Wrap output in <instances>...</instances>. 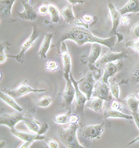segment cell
Returning a JSON list of instances; mask_svg holds the SVG:
<instances>
[{
  "mask_svg": "<svg viewBox=\"0 0 139 148\" xmlns=\"http://www.w3.org/2000/svg\"><path fill=\"white\" fill-rule=\"evenodd\" d=\"M117 36L114 35L112 36L102 38L93 35L87 29L83 27H73L64 32L61 37V41L69 40L74 41L77 45L81 46L86 43H97L112 49L115 45L117 40Z\"/></svg>",
  "mask_w": 139,
  "mask_h": 148,
  "instance_id": "obj_1",
  "label": "cell"
},
{
  "mask_svg": "<svg viewBox=\"0 0 139 148\" xmlns=\"http://www.w3.org/2000/svg\"><path fill=\"white\" fill-rule=\"evenodd\" d=\"M79 128L78 123L70 124L67 128H61L59 131V138L61 142L67 148H85L79 142L76 132Z\"/></svg>",
  "mask_w": 139,
  "mask_h": 148,
  "instance_id": "obj_2",
  "label": "cell"
},
{
  "mask_svg": "<svg viewBox=\"0 0 139 148\" xmlns=\"http://www.w3.org/2000/svg\"><path fill=\"white\" fill-rule=\"evenodd\" d=\"M39 35H40V32L39 31L37 27L34 25L33 26V30H32V34L30 35L29 37L27 38L21 45V51L20 53L17 56L7 55V57L15 58L18 62H19L20 63H22L24 59L25 53L32 46L34 42L36 41V40L38 38V37H39Z\"/></svg>",
  "mask_w": 139,
  "mask_h": 148,
  "instance_id": "obj_3",
  "label": "cell"
},
{
  "mask_svg": "<svg viewBox=\"0 0 139 148\" xmlns=\"http://www.w3.org/2000/svg\"><path fill=\"white\" fill-rule=\"evenodd\" d=\"M70 79H71L73 84L75 87V114L79 115H84V107H85L86 101L88 99L85 95L80 90L79 88V84L81 81L83 79L79 81H75L73 77L72 74L70 73Z\"/></svg>",
  "mask_w": 139,
  "mask_h": 148,
  "instance_id": "obj_4",
  "label": "cell"
},
{
  "mask_svg": "<svg viewBox=\"0 0 139 148\" xmlns=\"http://www.w3.org/2000/svg\"><path fill=\"white\" fill-rule=\"evenodd\" d=\"M109 84H107L102 80L95 82L92 97H97L106 101H111L112 99Z\"/></svg>",
  "mask_w": 139,
  "mask_h": 148,
  "instance_id": "obj_5",
  "label": "cell"
},
{
  "mask_svg": "<svg viewBox=\"0 0 139 148\" xmlns=\"http://www.w3.org/2000/svg\"><path fill=\"white\" fill-rule=\"evenodd\" d=\"M45 89H35L28 85L27 80H25L17 87L16 88L12 90H6V93L11 95L14 99L19 98L30 93H40L45 92Z\"/></svg>",
  "mask_w": 139,
  "mask_h": 148,
  "instance_id": "obj_6",
  "label": "cell"
},
{
  "mask_svg": "<svg viewBox=\"0 0 139 148\" xmlns=\"http://www.w3.org/2000/svg\"><path fill=\"white\" fill-rule=\"evenodd\" d=\"M26 119V117H24L22 114L18 112L3 114L0 116V124L9 127L10 130H13L19 122L24 121Z\"/></svg>",
  "mask_w": 139,
  "mask_h": 148,
  "instance_id": "obj_7",
  "label": "cell"
},
{
  "mask_svg": "<svg viewBox=\"0 0 139 148\" xmlns=\"http://www.w3.org/2000/svg\"><path fill=\"white\" fill-rule=\"evenodd\" d=\"M95 82L93 74L91 72H89L85 77L83 78L79 84V89L88 99L92 97Z\"/></svg>",
  "mask_w": 139,
  "mask_h": 148,
  "instance_id": "obj_8",
  "label": "cell"
},
{
  "mask_svg": "<svg viewBox=\"0 0 139 148\" xmlns=\"http://www.w3.org/2000/svg\"><path fill=\"white\" fill-rule=\"evenodd\" d=\"M122 66V64L119 60L106 64L103 66V71L100 79L105 83L109 84V79L120 71Z\"/></svg>",
  "mask_w": 139,
  "mask_h": 148,
  "instance_id": "obj_9",
  "label": "cell"
},
{
  "mask_svg": "<svg viewBox=\"0 0 139 148\" xmlns=\"http://www.w3.org/2000/svg\"><path fill=\"white\" fill-rule=\"evenodd\" d=\"M61 56L63 65V76L65 81L70 79L71 70V58L66 45L64 42H61Z\"/></svg>",
  "mask_w": 139,
  "mask_h": 148,
  "instance_id": "obj_10",
  "label": "cell"
},
{
  "mask_svg": "<svg viewBox=\"0 0 139 148\" xmlns=\"http://www.w3.org/2000/svg\"><path fill=\"white\" fill-rule=\"evenodd\" d=\"M104 124L91 125L84 127L82 131V136L88 139L100 138L104 131Z\"/></svg>",
  "mask_w": 139,
  "mask_h": 148,
  "instance_id": "obj_11",
  "label": "cell"
},
{
  "mask_svg": "<svg viewBox=\"0 0 139 148\" xmlns=\"http://www.w3.org/2000/svg\"><path fill=\"white\" fill-rule=\"evenodd\" d=\"M66 81L65 87L62 95V106L68 107L72 103L75 98V87L70 79Z\"/></svg>",
  "mask_w": 139,
  "mask_h": 148,
  "instance_id": "obj_12",
  "label": "cell"
},
{
  "mask_svg": "<svg viewBox=\"0 0 139 148\" xmlns=\"http://www.w3.org/2000/svg\"><path fill=\"white\" fill-rule=\"evenodd\" d=\"M127 55L124 52H108L102 57L99 59L96 63L97 66H102L108 63L118 61L119 60L127 58Z\"/></svg>",
  "mask_w": 139,
  "mask_h": 148,
  "instance_id": "obj_13",
  "label": "cell"
},
{
  "mask_svg": "<svg viewBox=\"0 0 139 148\" xmlns=\"http://www.w3.org/2000/svg\"><path fill=\"white\" fill-rule=\"evenodd\" d=\"M108 7L110 13L111 20L112 21V29L110 34L113 35H117L118 34L117 30L118 27L120 24V18L122 15L119 10H117L115 6L113 5L112 3L109 2L108 3Z\"/></svg>",
  "mask_w": 139,
  "mask_h": 148,
  "instance_id": "obj_14",
  "label": "cell"
},
{
  "mask_svg": "<svg viewBox=\"0 0 139 148\" xmlns=\"http://www.w3.org/2000/svg\"><path fill=\"white\" fill-rule=\"evenodd\" d=\"M22 4L24 10L22 12L18 13L19 16L23 20L30 21H35L38 16L37 12L28 2L22 1Z\"/></svg>",
  "mask_w": 139,
  "mask_h": 148,
  "instance_id": "obj_15",
  "label": "cell"
},
{
  "mask_svg": "<svg viewBox=\"0 0 139 148\" xmlns=\"http://www.w3.org/2000/svg\"><path fill=\"white\" fill-rule=\"evenodd\" d=\"M11 132L12 134H13L16 137L18 138L23 142H27L32 139H35L36 140H42L46 138L43 135H39L37 133L33 134L27 132L19 131L16 129L11 130Z\"/></svg>",
  "mask_w": 139,
  "mask_h": 148,
  "instance_id": "obj_16",
  "label": "cell"
},
{
  "mask_svg": "<svg viewBox=\"0 0 139 148\" xmlns=\"http://www.w3.org/2000/svg\"><path fill=\"white\" fill-rule=\"evenodd\" d=\"M54 36V34H46L43 37L41 45L38 52V56L41 59L46 58V54L50 48L52 39Z\"/></svg>",
  "mask_w": 139,
  "mask_h": 148,
  "instance_id": "obj_17",
  "label": "cell"
},
{
  "mask_svg": "<svg viewBox=\"0 0 139 148\" xmlns=\"http://www.w3.org/2000/svg\"><path fill=\"white\" fill-rule=\"evenodd\" d=\"M16 0H0L1 19H7L10 18L13 5Z\"/></svg>",
  "mask_w": 139,
  "mask_h": 148,
  "instance_id": "obj_18",
  "label": "cell"
},
{
  "mask_svg": "<svg viewBox=\"0 0 139 148\" xmlns=\"http://www.w3.org/2000/svg\"><path fill=\"white\" fill-rule=\"evenodd\" d=\"M121 15L139 12V0H129L123 7L119 10Z\"/></svg>",
  "mask_w": 139,
  "mask_h": 148,
  "instance_id": "obj_19",
  "label": "cell"
},
{
  "mask_svg": "<svg viewBox=\"0 0 139 148\" xmlns=\"http://www.w3.org/2000/svg\"><path fill=\"white\" fill-rule=\"evenodd\" d=\"M102 48L100 44L97 43H93L92 45L91 52L86 59L87 61L90 64L96 63L101 54Z\"/></svg>",
  "mask_w": 139,
  "mask_h": 148,
  "instance_id": "obj_20",
  "label": "cell"
},
{
  "mask_svg": "<svg viewBox=\"0 0 139 148\" xmlns=\"http://www.w3.org/2000/svg\"><path fill=\"white\" fill-rule=\"evenodd\" d=\"M104 101L97 97H91L86 101L85 107L88 108L95 112L101 111Z\"/></svg>",
  "mask_w": 139,
  "mask_h": 148,
  "instance_id": "obj_21",
  "label": "cell"
},
{
  "mask_svg": "<svg viewBox=\"0 0 139 148\" xmlns=\"http://www.w3.org/2000/svg\"><path fill=\"white\" fill-rule=\"evenodd\" d=\"M0 98L1 99L3 102H5L6 104L10 106L14 110L18 112L23 111L22 108L17 103L14 98H13L11 95H8L6 93H4L2 90L0 92Z\"/></svg>",
  "mask_w": 139,
  "mask_h": 148,
  "instance_id": "obj_22",
  "label": "cell"
},
{
  "mask_svg": "<svg viewBox=\"0 0 139 148\" xmlns=\"http://www.w3.org/2000/svg\"><path fill=\"white\" fill-rule=\"evenodd\" d=\"M104 117L106 119L108 118H120L127 120H131L133 119V115H129L125 114L121 111L116 110L112 109L111 108H108L105 110Z\"/></svg>",
  "mask_w": 139,
  "mask_h": 148,
  "instance_id": "obj_23",
  "label": "cell"
},
{
  "mask_svg": "<svg viewBox=\"0 0 139 148\" xmlns=\"http://www.w3.org/2000/svg\"><path fill=\"white\" fill-rule=\"evenodd\" d=\"M125 102L132 114L139 112V100L134 95H129L125 99Z\"/></svg>",
  "mask_w": 139,
  "mask_h": 148,
  "instance_id": "obj_24",
  "label": "cell"
},
{
  "mask_svg": "<svg viewBox=\"0 0 139 148\" xmlns=\"http://www.w3.org/2000/svg\"><path fill=\"white\" fill-rule=\"evenodd\" d=\"M60 13L62 16H63L64 21L67 23L71 24L72 22L75 19V16L73 11L72 5L70 4L65 5L61 10Z\"/></svg>",
  "mask_w": 139,
  "mask_h": 148,
  "instance_id": "obj_25",
  "label": "cell"
},
{
  "mask_svg": "<svg viewBox=\"0 0 139 148\" xmlns=\"http://www.w3.org/2000/svg\"><path fill=\"white\" fill-rule=\"evenodd\" d=\"M24 122L26 126L30 131L38 134L41 126V124L39 122L33 119L29 118H27Z\"/></svg>",
  "mask_w": 139,
  "mask_h": 148,
  "instance_id": "obj_26",
  "label": "cell"
},
{
  "mask_svg": "<svg viewBox=\"0 0 139 148\" xmlns=\"http://www.w3.org/2000/svg\"><path fill=\"white\" fill-rule=\"evenodd\" d=\"M48 14L51 17L52 23H57L60 21L59 12L57 7L54 4L50 3L48 5Z\"/></svg>",
  "mask_w": 139,
  "mask_h": 148,
  "instance_id": "obj_27",
  "label": "cell"
},
{
  "mask_svg": "<svg viewBox=\"0 0 139 148\" xmlns=\"http://www.w3.org/2000/svg\"><path fill=\"white\" fill-rule=\"evenodd\" d=\"M71 114V110H69L64 114H58L54 117V121L58 124H66L68 123V117Z\"/></svg>",
  "mask_w": 139,
  "mask_h": 148,
  "instance_id": "obj_28",
  "label": "cell"
},
{
  "mask_svg": "<svg viewBox=\"0 0 139 148\" xmlns=\"http://www.w3.org/2000/svg\"><path fill=\"white\" fill-rule=\"evenodd\" d=\"M109 88L111 92V93L113 97H114L117 101H121V100L120 99V89H119V86L118 84L116 83L114 81L111 82L109 83Z\"/></svg>",
  "mask_w": 139,
  "mask_h": 148,
  "instance_id": "obj_29",
  "label": "cell"
},
{
  "mask_svg": "<svg viewBox=\"0 0 139 148\" xmlns=\"http://www.w3.org/2000/svg\"><path fill=\"white\" fill-rule=\"evenodd\" d=\"M52 99L51 97L48 95H43L38 99L36 105L39 107L46 108L50 106L52 103Z\"/></svg>",
  "mask_w": 139,
  "mask_h": 148,
  "instance_id": "obj_30",
  "label": "cell"
},
{
  "mask_svg": "<svg viewBox=\"0 0 139 148\" xmlns=\"http://www.w3.org/2000/svg\"><path fill=\"white\" fill-rule=\"evenodd\" d=\"M59 68V64L55 60H48L45 63V69L49 71H56L58 70Z\"/></svg>",
  "mask_w": 139,
  "mask_h": 148,
  "instance_id": "obj_31",
  "label": "cell"
},
{
  "mask_svg": "<svg viewBox=\"0 0 139 148\" xmlns=\"http://www.w3.org/2000/svg\"><path fill=\"white\" fill-rule=\"evenodd\" d=\"M44 140L46 142L47 147L49 148H59V144L55 140L51 138H46Z\"/></svg>",
  "mask_w": 139,
  "mask_h": 148,
  "instance_id": "obj_32",
  "label": "cell"
},
{
  "mask_svg": "<svg viewBox=\"0 0 139 148\" xmlns=\"http://www.w3.org/2000/svg\"><path fill=\"white\" fill-rule=\"evenodd\" d=\"M80 120V117L76 114H70L68 120V123L69 124H73V123H78V121Z\"/></svg>",
  "mask_w": 139,
  "mask_h": 148,
  "instance_id": "obj_33",
  "label": "cell"
},
{
  "mask_svg": "<svg viewBox=\"0 0 139 148\" xmlns=\"http://www.w3.org/2000/svg\"><path fill=\"white\" fill-rule=\"evenodd\" d=\"M131 34L134 37L139 38V21L136 23L135 25L132 27L131 30Z\"/></svg>",
  "mask_w": 139,
  "mask_h": 148,
  "instance_id": "obj_34",
  "label": "cell"
},
{
  "mask_svg": "<svg viewBox=\"0 0 139 148\" xmlns=\"http://www.w3.org/2000/svg\"><path fill=\"white\" fill-rule=\"evenodd\" d=\"M120 102V101H117V100L113 101L111 104V106H110V108H111L113 110L121 111L122 110V106H121Z\"/></svg>",
  "mask_w": 139,
  "mask_h": 148,
  "instance_id": "obj_35",
  "label": "cell"
},
{
  "mask_svg": "<svg viewBox=\"0 0 139 148\" xmlns=\"http://www.w3.org/2000/svg\"><path fill=\"white\" fill-rule=\"evenodd\" d=\"M38 13L41 15H45L46 14H48V5L43 4L40 5L38 10Z\"/></svg>",
  "mask_w": 139,
  "mask_h": 148,
  "instance_id": "obj_36",
  "label": "cell"
},
{
  "mask_svg": "<svg viewBox=\"0 0 139 148\" xmlns=\"http://www.w3.org/2000/svg\"><path fill=\"white\" fill-rule=\"evenodd\" d=\"M72 23L75 24L76 25H78L79 27H84L85 28H86L88 29L89 28V24H86L84 21H83V19H78L76 20H74V21H72ZM71 23V24H72Z\"/></svg>",
  "mask_w": 139,
  "mask_h": 148,
  "instance_id": "obj_37",
  "label": "cell"
},
{
  "mask_svg": "<svg viewBox=\"0 0 139 148\" xmlns=\"http://www.w3.org/2000/svg\"><path fill=\"white\" fill-rule=\"evenodd\" d=\"M5 47L3 46V45L2 46V44L1 45V49H0V63H3L5 62H6V58L7 57V55L6 54L5 52H4V48Z\"/></svg>",
  "mask_w": 139,
  "mask_h": 148,
  "instance_id": "obj_38",
  "label": "cell"
},
{
  "mask_svg": "<svg viewBox=\"0 0 139 148\" xmlns=\"http://www.w3.org/2000/svg\"><path fill=\"white\" fill-rule=\"evenodd\" d=\"M132 81L134 84L139 83V66L134 71V74L132 77Z\"/></svg>",
  "mask_w": 139,
  "mask_h": 148,
  "instance_id": "obj_39",
  "label": "cell"
},
{
  "mask_svg": "<svg viewBox=\"0 0 139 148\" xmlns=\"http://www.w3.org/2000/svg\"><path fill=\"white\" fill-rule=\"evenodd\" d=\"M48 124L46 122L43 123V125H41L40 129L38 132V134L39 135H43V134H45V133L47 132V131L48 130Z\"/></svg>",
  "mask_w": 139,
  "mask_h": 148,
  "instance_id": "obj_40",
  "label": "cell"
},
{
  "mask_svg": "<svg viewBox=\"0 0 139 148\" xmlns=\"http://www.w3.org/2000/svg\"><path fill=\"white\" fill-rule=\"evenodd\" d=\"M82 19L86 24H89L91 23L92 22H93L94 19V17L91 15L85 14L84 16H83L82 17Z\"/></svg>",
  "mask_w": 139,
  "mask_h": 148,
  "instance_id": "obj_41",
  "label": "cell"
},
{
  "mask_svg": "<svg viewBox=\"0 0 139 148\" xmlns=\"http://www.w3.org/2000/svg\"><path fill=\"white\" fill-rule=\"evenodd\" d=\"M130 19L129 18L128 16H122L120 18V24L123 25H128L130 23Z\"/></svg>",
  "mask_w": 139,
  "mask_h": 148,
  "instance_id": "obj_42",
  "label": "cell"
},
{
  "mask_svg": "<svg viewBox=\"0 0 139 148\" xmlns=\"http://www.w3.org/2000/svg\"><path fill=\"white\" fill-rule=\"evenodd\" d=\"M35 141H36L35 139H32L30 140H28L27 142H24V143L21 144L20 146L18 147V148H29L31 145L32 144L33 142H34Z\"/></svg>",
  "mask_w": 139,
  "mask_h": 148,
  "instance_id": "obj_43",
  "label": "cell"
},
{
  "mask_svg": "<svg viewBox=\"0 0 139 148\" xmlns=\"http://www.w3.org/2000/svg\"><path fill=\"white\" fill-rule=\"evenodd\" d=\"M69 3L72 5H75L77 4H83L85 1L84 0H67Z\"/></svg>",
  "mask_w": 139,
  "mask_h": 148,
  "instance_id": "obj_44",
  "label": "cell"
},
{
  "mask_svg": "<svg viewBox=\"0 0 139 148\" xmlns=\"http://www.w3.org/2000/svg\"><path fill=\"white\" fill-rule=\"evenodd\" d=\"M133 119L134 121L135 122V124L138 128L139 130V114L138 113H135V114H133Z\"/></svg>",
  "mask_w": 139,
  "mask_h": 148,
  "instance_id": "obj_45",
  "label": "cell"
},
{
  "mask_svg": "<svg viewBox=\"0 0 139 148\" xmlns=\"http://www.w3.org/2000/svg\"><path fill=\"white\" fill-rule=\"evenodd\" d=\"M116 36H117V38H118V43L121 42V41L123 40V36H122V35H121V34L118 33Z\"/></svg>",
  "mask_w": 139,
  "mask_h": 148,
  "instance_id": "obj_46",
  "label": "cell"
},
{
  "mask_svg": "<svg viewBox=\"0 0 139 148\" xmlns=\"http://www.w3.org/2000/svg\"><path fill=\"white\" fill-rule=\"evenodd\" d=\"M138 95H139V90L138 91Z\"/></svg>",
  "mask_w": 139,
  "mask_h": 148,
  "instance_id": "obj_47",
  "label": "cell"
}]
</instances>
